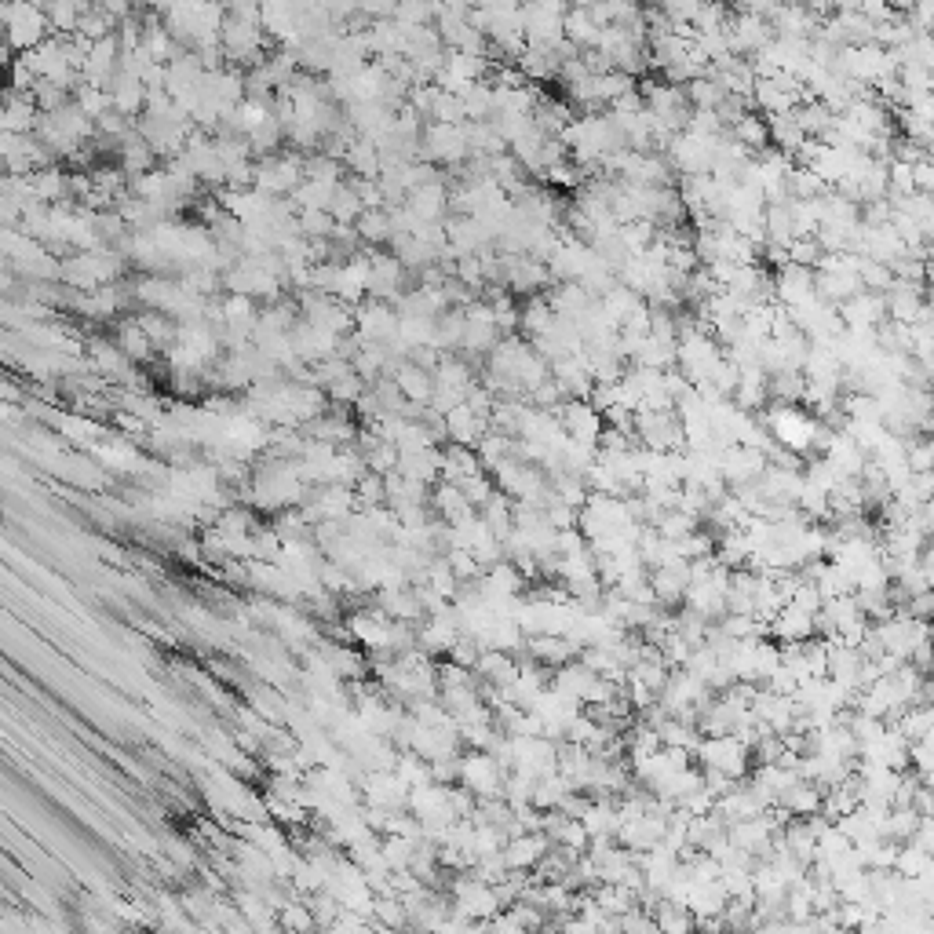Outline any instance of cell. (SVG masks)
I'll return each instance as SVG.
<instances>
[{"label":"cell","mask_w":934,"mask_h":934,"mask_svg":"<svg viewBox=\"0 0 934 934\" xmlns=\"http://www.w3.org/2000/svg\"><path fill=\"white\" fill-rule=\"evenodd\" d=\"M913 187H916V190H924V194H931V190H934V165H931V157H924V161H916V165H913Z\"/></svg>","instance_id":"37"},{"label":"cell","mask_w":934,"mask_h":934,"mask_svg":"<svg viewBox=\"0 0 934 934\" xmlns=\"http://www.w3.org/2000/svg\"><path fill=\"white\" fill-rule=\"evenodd\" d=\"M898 876H934V854L916 847V843H898V858H894Z\"/></svg>","instance_id":"26"},{"label":"cell","mask_w":934,"mask_h":934,"mask_svg":"<svg viewBox=\"0 0 934 934\" xmlns=\"http://www.w3.org/2000/svg\"><path fill=\"white\" fill-rule=\"evenodd\" d=\"M858 281H862V289L869 292H887L894 281V270L887 267V263H876L869 260V256H858Z\"/></svg>","instance_id":"29"},{"label":"cell","mask_w":934,"mask_h":934,"mask_svg":"<svg viewBox=\"0 0 934 934\" xmlns=\"http://www.w3.org/2000/svg\"><path fill=\"white\" fill-rule=\"evenodd\" d=\"M362 234L365 238H387L391 234V219L384 216V212H369V216L362 219Z\"/></svg>","instance_id":"36"},{"label":"cell","mask_w":934,"mask_h":934,"mask_svg":"<svg viewBox=\"0 0 934 934\" xmlns=\"http://www.w3.org/2000/svg\"><path fill=\"white\" fill-rule=\"evenodd\" d=\"M504 256V278H500V289L508 292H540L544 285H551L548 263L537 260V256H526V252H500Z\"/></svg>","instance_id":"6"},{"label":"cell","mask_w":934,"mask_h":934,"mask_svg":"<svg viewBox=\"0 0 934 934\" xmlns=\"http://www.w3.org/2000/svg\"><path fill=\"white\" fill-rule=\"evenodd\" d=\"M785 256H789V263H800V267L814 270L821 249H818V241H814V238H792L789 245H785Z\"/></svg>","instance_id":"34"},{"label":"cell","mask_w":934,"mask_h":934,"mask_svg":"<svg viewBox=\"0 0 934 934\" xmlns=\"http://www.w3.org/2000/svg\"><path fill=\"white\" fill-rule=\"evenodd\" d=\"M599 19L592 15V8H570L566 11V19H562V37L577 48V52H588L595 44V37H599Z\"/></svg>","instance_id":"17"},{"label":"cell","mask_w":934,"mask_h":934,"mask_svg":"<svg viewBox=\"0 0 934 934\" xmlns=\"http://www.w3.org/2000/svg\"><path fill=\"white\" fill-rule=\"evenodd\" d=\"M519 672V661L508 650H482L475 661V675L489 686H508Z\"/></svg>","instance_id":"16"},{"label":"cell","mask_w":934,"mask_h":934,"mask_svg":"<svg viewBox=\"0 0 934 934\" xmlns=\"http://www.w3.org/2000/svg\"><path fill=\"white\" fill-rule=\"evenodd\" d=\"M727 135L734 143H741L748 154H759L770 146V132H767V117H759L756 110H748L745 117H737L734 125L727 128Z\"/></svg>","instance_id":"20"},{"label":"cell","mask_w":934,"mask_h":934,"mask_svg":"<svg viewBox=\"0 0 934 934\" xmlns=\"http://www.w3.org/2000/svg\"><path fill=\"white\" fill-rule=\"evenodd\" d=\"M478 654H482V646H478L475 635H467V632H460L457 639H453V646L446 650L449 661H457V665H464V668H475Z\"/></svg>","instance_id":"33"},{"label":"cell","mask_w":934,"mask_h":934,"mask_svg":"<svg viewBox=\"0 0 934 934\" xmlns=\"http://www.w3.org/2000/svg\"><path fill=\"white\" fill-rule=\"evenodd\" d=\"M281 924H285V927H311L314 920H311V913H307V909L292 905V909H285V913H281Z\"/></svg>","instance_id":"39"},{"label":"cell","mask_w":934,"mask_h":934,"mask_svg":"<svg viewBox=\"0 0 934 934\" xmlns=\"http://www.w3.org/2000/svg\"><path fill=\"white\" fill-rule=\"evenodd\" d=\"M770 402H785V405H800L803 402V373H770Z\"/></svg>","instance_id":"28"},{"label":"cell","mask_w":934,"mask_h":934,"mask_svg":"<svg viewBox=\"0 0 934 934\" xmlns=\"http://www.w3.org/2000/svg\"><path fill=\"white\" fill-rule=\"evenodd\" d=\"M650 916H654L657 931H672V934L694 931V913H690L683 902H672V898H661V902L650 909Z\"/></svg>","instance_id":"23"},{"label":"cell","mask_w":934,"mask_h":934,"mask_svg":"<svg viewBox=\"0 0 934 934\" xmlns=\"http://www.w3.org/2000/svg\"><path fill=\"white\" fill-rule=\"evenodd\" d=\"M431 508L438 511V519L442 522H453V519H464V515H471V504H467L464 489L457 486V482H446V478H438L435 489H431Z\"/></svg>","instance_id":"18"},{"label":"cell","mask_w":934,"mask_h":934,"mask_svg":"<svg viewBox=\"0 0 934 934\" xmlns=\"http://www.w3.org/2000/svg\"><path fill=\"white\" fill-rule=\"evenodd\" d=\"M792 114H796V121H800L803 135H807V139H821V143L829 139L832 125H836V114H832V110L821 103V99H803V103L796 106Z\"/></svg>","instance_id":"19"},{"label":"cell","mask_w":934,"mask_h":934,"mask_svg":"<svg viewBox=\"0 0 934 934\" xmlns=\"http://www.w3.org/2000/svg\"><path fill=\"white\" fill-rule=\"evenodd\" d=\"M767 132H770V146H774V150H781V154H789V157L796 154V146L807 139L792 110H789V114H770L767 117Z\"/></svg>","instance_id":"21"},{"label":"cell","mask_w":934,"mask_h":934,"mask_svg":"<svg viewBox=\"0 0 934 934\" xmlns=\"http://www.w3.org/2000/svg\"><path fill=\"white\" fill-rule=\"evenodd\" d=\"M803 99H810V95L792 73H770V77H756V84H752V110L763 117L789 114Z\"/></svg>","instance_id":"2"},{"label":"cell","mask_w":934,"mask_h":934,"mask_svg":"<svg viewBox=\"0 0 934 934\" xmlns=\"http://www.w3.org/2000/svg\"><path fill=\"white\" fill-rule=\"evenodd\" d=\"M701 789H705L712 800H719V796H727V792L734 789V778H730V774H723V770L701 767Z\"/></svg>","instance_id":"35"},{"label":"cell","mask_w":934,"mask_h":934,"mask_svg":"<svg viewBox=\"0 0 934 934\" xmlns=\"http://www.w3.org/2000/svg\"><path fill=\"white\" fill-rule=\"evenodd\" d=\"M486 427H489L486 416H478L467 402H457L449 413H442V435L453 438L457 446H475Z\"/></svg>","instance_id":"11"},{"label":"cell","mask_w":934,"mask_h":934,"mask_svg":"<svg viewBox=\"0 0 934 934\" xmlns=\"http://www.w3.org/2000/svg\"><path fill=\"white\" fill-rule=\"evenodd\" d=\"M818 289H814V270L800 267V263H781L778 278H774V300L781 307H800V303L814 300Z\"/></svg>","instance_id":"9"},{"label":"cell","mask_w":934,"mask_h":934,"mask_svg":"<svg viewBox=\"0 0 934 934\" xmlns=\"http://www.w3.org/2000/svg\"><path fill=\"white\" fill-rule=\"evenodd\" d=\"M737 11H748V15H770L778 0H730Z\"/></svg>","instance_id":"38"},{"label":"cell","mask_w":934,"mask_h":934,"mask_svg":"<svg viewBox=\"0 0 934 934\" xmlns=\"http://www.w3.org/2000/svg\"><path fill=\"white\" fill-rule=\"evenodd\" d=\"M821 457L829 460L832 471H836L840 478H858V471H862V464H865V453L858 449V442H854L847 431H836V435L829 438V446H825Z\"/></svg>","instance_id":"15"},{"label":"cell","mask_w":934,"mask_h":934,"mask_svg":"<svg viewBox=\"0 0 934 934\" xmlns=\"http://www.w3.org/2000/svg\"><path fill=\"white\" fill-rule=\"evenodd\" d=\"M442 559L449 562V570H453L457 581H478L482 577V566H478V559L467 548H446Z\"/></svg>","instance_id":"31"},{"label":"cell","mask_w":934,"mask_h":934,"mask_svg":"<svg viewBox=\"0 0 934 934\" xmlns=\"http://www.w3.org/2000/svg\"><path fill=\"white\" fill-rule=\"evenodd\" d=\"M449 208V190L438 183V179H427V183H420L416 190H409V212H413L416 219H424V223H438V219L446 216Z\"/></svg>","instance_id":"14"},{"label":"cell","mask_w":934,"mask_h":934,"mask_svg":"<svg viewBox=\"0 0 934 934\" xmlns=\"http://www.w3.org/2000/svg\"><path fill=\"white\" fill-rule=\"evenodd\" d=\"M460 103H464L467 121H489L493 117V84L489 81H475L460 88Z\"/></svg>","instance_id":"25"},{"label":"cell","mask_w":934,"mask_h":934,"mask_svg":"<svg viewBox=\"0 0 934 934\" xmlns=\"http://www.w3.org/2000/svg\"><path fill=\"white\" fill-rule=\"evenodd\" d=\"M686 584H690V559H672V562H665V566L650 570L654 599H657V606H665V610H672V606L683 602Z\"/></svg>","instance_id":"10"},{"label":"cell","mask_w":934,"mask_h":934,"mask_svg":"<svg viewBox=\"0 0 934 934\" xmlns=\"http://www.w3.org/2000/svg\"><path fill=\"white\" fill-rule=\"evenodd\" d=\"M694 759L701 767L723 770V774H730L734 781L748 778V770H752L748 745H741L734 734H716V737L701 734V741H697V748H694Z\"/></svg>","instance_id":"1"},{"label":"cell","mask_w":934,"mask_h":934,"mask_svg":"<svg viewBox=\"0 0 934 934\" xmlns=\"http://www.w3.org/2000/svg\"><path fill=\"white\" fill-rule=\"evenodd\" d=\"M931 460H934V446L927 435H913L905 442V464L913 467V471H931Z\"/></svg>","instance_id":"32"},{"label":"cell","mask_w":934,"mask_h":934,"mask_svg":"<svg viewBox=\"0 0 934 934\" xmlns=\"http://www.w3.org/2000/svg\"><path fill=\"white\" fill-rule=\"evenodd\" d=\"M555 416H559L566 438L581 442V446L599 449V435H602V427L606 424H602V413L592 402H584V398H566V402L555 409Z\"/></svg>","instance_id":"5"},{"label":"cell","mask_w":934,"mask_h":934,"mask_svg":"<svg viewBox=\"0 0 934 934\" xmlns=\"http://www.w3.org/2000/svg\"><path fill=\"white\" fill-rule=\"evenodd\" d=\"M767 467V453H759L752 446H727L719 453V475L730 489L745 486V482H756Z\"/></svg>","instance_id":"7"},{"label":"cell","mask_w":934,"mask_h":934,"mask_svg":"<svg viewBox=\"0 0 934 934\" xmlns=\"http://www.w3.org/2000/svg\"><path fill=\"white\" fill-rule=\"evenodd\" d=\"M840 322L843 329H880L887 322V303H883V292H854L851 300H843L840 307Z\"/></svg>","instance_id":"8"},{"label":"cell","mask_w":934,"mask_h":934,"mask_svg":"<svg viewBox=\"0 0 934 934\" xmlns=\"http://www.w3.org/2000/svg\"><path fill=\"white\" fill-rule=\"evenodd\" d=\"M577 654H581V646L570 643L566 635H526V657L544 668H555Z\"/></svg>","instance_id":"13"},{"label":"cell","mask_w":934,"mask_h":934,"mask_svg":"<svg viewBox=\"0 0 934 934\" xmlns=\"http://www.w3.org/2000/svg\"><path fill=\"white\" fill-rule=\"evenodd\" d=\"M548 847H551V840L544 836V832H519V836H508V840H504L500 854H504V865H508V869L530 872Z\"/></svg>","instance_id":"12"},{"label":"cell","mask_w":934,"mask_h":934,"mask_svg":"<svg viewBox=\"0 0 934 934\" xmlns=\"http://www.w3.org/2000/svg\"><path fill=\"white\" fill-rule=\"evenodd\" d=\"M395 387H398V395L409 398V405H424L427 398H431V373L420 369L416 362H409L398 369Z\"/></svg>","instance_id":"24"},{"label":"cell","mask_w":934,"mask_h":934,"mask_svg":"<svg viewBox=\"0 0 934 934\" xmlns=\"http://www.w3.org/2000/svg\"><path fill=\"white\" fill-rule=\"evenodd\" d=\"M398 281H402V263L391 260V256L373 260V267H369V274H365V285H369L376 296H395Z\"/></svg>","instance_id":"27"},{"label":"cell","mask_w":934,"mask_h":934,"mask_svg":"<svg viewBox=\"0 0 934 934\" xmlns=\"http://www.w3.org/2000/svg\"><path fill=\"white\" fill-rule=\"evenodd\" d=\"M460 489H464L467 504L478 511L489 497H493V493H497V482H493V475H489V471H478V475L464 478V482H460Z\"/></svg>","instance_id":"30"},{"label":"cell","mask_w":934,"mask_h":934,"mask_svg":"<svg viewBox=\"0 0 934 934\" xmlns=\"http://www.w3.org/2000/svg\"><path fill=\"white\" fill-rule=\"evenodd\" d=\"M778 803L789 810L792 818H810V814H818L821 810V785L800 778L792 789H785V796H781Z\"/></svg>","instance_id":"22"},{"label":"cell","mask_w":934,"mask_h":934,"mask_svg":"<svg viewBox=\"0 0 934 934\" xmlns=\"http://www.w3.org/2000/svg\"><path fill=\"white\" fill-rule=\"evenodd\" d=\"M424 157L431 165H464L471 150H467V121L464 125H446V121H435L424 135Z\"/></svg>","instance_id":"4"},{"label":"cell","mask_w":934,"mask_h":934,"mask_svg":"<svg viewBox=\"0 0 934 934\" xmlns=\"http://www.w3.org/2000/svg\"><path fill=\"white\" fill-rule=\"evenodd\" d=\"M504 774L497 756L489 748H467L460 752V785L471 789L475 796H504Z\"/></svg>","instance_id":"3"}]
</instances>
